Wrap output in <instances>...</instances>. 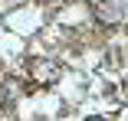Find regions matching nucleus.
Returning <instances> with one entry per match:
<instances>
[{"label":"nucleus","mask_w":128,"mask_h":121,"mask_svg":"<svg viewBox=\"0 0 128 121\" xmlns=\"http://www.w3.org/2000/svg\"><path fill=\"white\" fill-rule=\"evenodd\" d=\"M30 75H33L40 85H56L62 72H59V65H56L53 59H33V62H30Z\"/></svg>","instance_id":"obj_1"},{"label":"nucleus","mask_w":128,"mask_h":121,"mask_svg":"<svg viewBox=\"0 0 128 121\" xmlns=\"http://www.w3.org/2000/svg\"><path fill=\"white\" fill-rule=\"evenodd\" d=\"M86 121H105V118H95V115H92V118H86Z\"/></svg>","instance_id":"obj_2"}]
</instances>
